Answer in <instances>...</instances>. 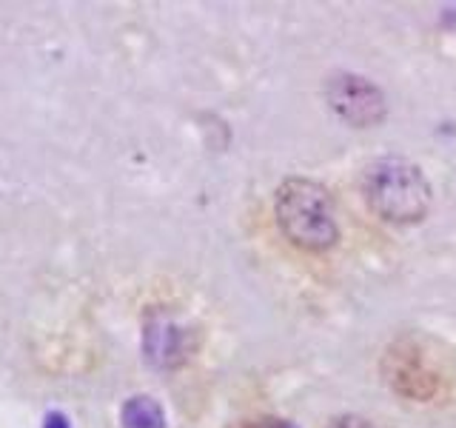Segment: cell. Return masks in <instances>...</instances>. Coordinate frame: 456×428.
Returning a JSON list of instances; mask_svg holds the SVG:
<instances>
[{"label":"cell","mask_w":456,"mask_h":428,"mask_svg":"<svg viewBox=\"0 0 456 428\" xmlns=\"http://www.w3.org/2000/svg\"><path fill=\"white\" fill-rule=\"evenodd\" d=\"M274 214L280 232L297 249L325 251L339 240V223L334 197L322 183L308 177H289L274 197Z\"/></svg>","instance_id":"6da1fadb"},{"label":"cell","mask_w":456,"mask_h":428,"mask_svg":"<svg viewBox=\"0 0 456 428\" xmlns=\"http://www.w3.org/2000/svg\"><path fill=\"white\" fill-rule=\"evenodd\" d=\"M362 194L377 218L405 226L419 223L431 209V183L425 171L403 157H379L362 171Z\"/></svg>","instance_id":"7a4b0ae2"},{"label":"cell","mask_w":456,"mask_h":428,"mask_svg":"<svg viewBox=\"0 0 456 428\" xmlns=\"http://www.w3.org/2000/svg\"><path fill=\"white\" fill-rule=\"evenodd\" d=\"M382 377L394 394L413 403H431L442 391L439 368L428 360L425 349L413 337H399L385 349Z\"/></svg>","instance_id":"3957f363"},{"label":"cell","mask_w":456,"mask_h":428,"mask_svg":"<svg viewBox=\"0 0 456 428\" xmlns=\"http://www.w3.org/2000/svg\"><path fill=\"white\" fill-rule=\"evenodd\" d=\"M325 100L339 120L356 128L379 126L388 111L379 86L362 75H351V71H337L325 80Z\"/></svg>","instance_id":"277c9868"},{"label":"cell","mask_w":456,"mask_h":428,"mask_svg":"<svg viewBox=\"0 0 456 428\" xmlns=\"http://www.w3.org/2000/svg\"><path fill=\"white\" fill-rule=\"evenodd\" d=\"M180 342H183V334L177 332V328H171L168 323L151 325L146 332V351H149L151 360L160 363V366H171V363L180 360L183 357Z\"/></svg>","instance_id":"5b68a950"},{"label":"cell","mask_w":456,"mask_h":428,"mask_svg":"<svg viewBox=\"0 0 456 428\" xmlns=\"http://www.w3.org/2000/svg\"><path fill=\"white\" fill-rule=\"evenodd\" d=\"M123 428H166V414L151 397H132L123 406Z\"/></svg>","instance_id":"8992f818"},{"label":"cell","mask_w":456,"mask_h":428,"mask_svg":"<svg viewBox=\"0 0 456 428\" xmlns=\"http://www.w3.org/2000/svg\"><path fill=\"white\" fill-rule=\"evenodd\" d=\"M225 428H291V425L285 420H277V417H246V420L228 423Z\"/></svg>","instance_id":"52a82bcc"},{"label":"cell","mask_w":456,"mask_h":428,"mask_svg":"<svg viewBox=\"0 0 456 428\" xmlns=\"http://www.w3.org/2000/svg\"><path fill=\"white\" fill-rule=\"evenodd\" d=\"M328 428H377L370 420L360 417V414H342V417H334L328 423Z\"/></svg>","instance_id":"ba28073f"},{"label":"cell","mask_w":456,"mask_h":428,"mask_svg":"<svg viewBox=\"0 0 456 428\" xmlns=\"http://www.w3.org/2000/svg\"><path fill=\"white\" fill-rule=\"evenodd\" d=\"M43 428H69V420L63 417L61 411H52L49 417H46V425H43Z\"/></svg>","instance_id":"9c48e42d"}]
</instances>
